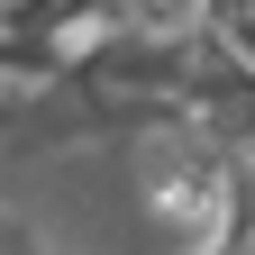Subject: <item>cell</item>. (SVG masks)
<instances>
[{
	"instance_id": "cell-1",
	"label": "cell",
	"mask_w": 255,
	"mask_h": 255,
	"mask_svg": "<svg viewBox=\"0 0 255 255\" xmlns=\"http://www.w3.org/2000/svg\"><path fill=\"white\" fill-rule=\"evenodd\" d=\"M128 182L155 228L182 237V255H201L228 237V210H237V137L201 110H173L128 137Z\"/></svg>"
}]
</instances>
